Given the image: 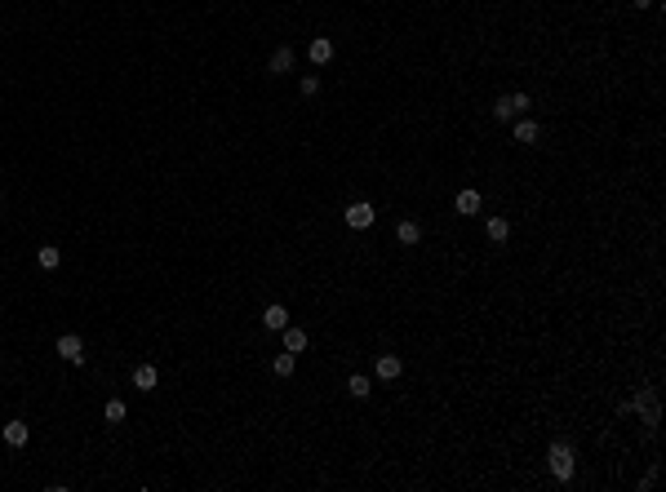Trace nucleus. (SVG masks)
I'll return each instance as SVG.
<instances>
[{
    "label": "nucleus",
    "mask_w": 666,
    "mask_h": 492,
    "mask_svg": "<svg viewBox=\"0 0 666 492\" xmlns=\"http://www.w3.org/2000/svg\"><path fill=\"white\" fill-rule=\"evenodd\" d=\"M547 466H551V475L560 479V484H569L573 479V470H578V457H573V448H569L564 439H556L547 448Z\"/></svg>",
    "instance_id": "f257e3e1"
},
{
    "label": "nucleus",
    "mask_w": 666,
    "mask_h": 492,
    "mask_svg": "<svg viewBox=\"0 0 666 492\" xmlns=\"http://www.w3.org/2000/svg\"><path fill=\"white\" fill-rule=\"evenodd\" d=\"M533 111V98L529 93H506V98L493 102V116H498V125H506V120H520Z\"/></svg>",
    "instance_id": "f03ea898"
},
{
    "label": "nucleus",
    "mask_w": 666,
    "mask_h": 492,
    "mask_svg": "<svg viewBox=\"0 0 666 492\" xmlns=\"http://www.w3.org/2000/svg\"><path fill=\"white\" fill-rule=\"evenodd\" d=\"M626 404H631V413H640L644 426H658V421H662V399H658V391H635Z\"/></svg>",
    "instance_id": "7ed1b4c3"
},
{
    "label": "nucleus",
    "mask_w": 666,
    "mask_h": 492,
    "mask_svg": "<svg viewBox=\"0 0 666 492\" xmlns=\"http://www.w3.org/2000/svg\"><path fill=\"white\" fill-rule=\"evenodd\" d=\"M346 226H351V231H369L373 226V217H378V209H373L369 200H355V204H346Z\"/></svg>",
    "instance_id": "20e7f679"
},
{
    "label": "nucleus",
    "mask_w": 666,
    "mask_h": 492,
    "mask_svg": "<svg viewBox=\"0 0 666 492\" xmlns=\"http://www.w3.org/2000/svg\"><path fill=\"white\" fill-rule=\"evenodd\" d=\"M58 355L67 359V364H84V342H80L76 333H62L58 337Z\"/></svg>",
    "instance_id": "39448f33"
},
{
    "label": "nucleus",
    "mask_w": 666,
    "mask_h": 492,
    "mask_svg": "<svg viewBox=\"0 0 666 492\" xmlns=\"http://www.w3.org/2000/svg\"><path fill=\"white\" fill-rule=\"evenodd\" d=\"M373 373H378L382 382H396V377L405 373V359H400V355H378V364H373Z\"/></svg>",
    "instance_id": "423d86ee"
},
{
    "label": "nucleus",
    "mask_w": 666,
    "mask_h": 492,
    "mask_svg": "<svg viewBox=\"0 0 666 492\" xmlns=\"http://www.w3.org/2000/svg\"><path fill=\"white\" fill-rule=\"evenodd\" d=\"M307 58H311L316 67H324V62L333 58V40H329V36H316V40L307 45Z\"/></svg>",
    "instance_id": "0eeeda50"
},
{
    "label": "nucleus",
    "mask_w": 666,
    "mask_h": 492,
    "mask_svg": "<svg viewBox=\"0 0 666 492\" xmlns=\"http://www.w3.org/2000/svg\"><path fill=\"white\" fill-rule=\"evenodd\" d=\"M280 333H285V351H289V355H302L307 346H311V337H307L302 328H294V324H285Z\"/></svg>",
    "instance_id": "6e6552de"
},
{
    "label": "nucleus",
    "mask_w": 666,
    "mask_h": 492,
    "mask_svg": "<svg viewBox=\"0 0 666 492\" xmlns=\"http://www.w3.org/2000/svg\"><path fill=\"white\" fill-rule=\"evenodd\" d=\"M285 324H289V310L280 306V302H271V306L262 310V328H271V333H280Z\"/></svg>",
    "instance_id": "1a4fd4ad"
},
{
    "label": "nucleus",
    "mask_w": 666,
    "mask_h": 492,
    "mask_svg": "<svg viewBox=\"0 0 666 492\" xmlns=\"http://www.w3.org/2000/svg\"><path fill=\"white\" fill-rule=\"evenodd\" d=\"M267 71H271V75H285V71H294V49H289V45H280V49L271 53Z\"/></svg>",
    "instance_id": "9d476101"
},
{
    "label": "nucleus",
    "mask_w": 666,
    "mask_h": 492,
    "mask_svg": "<svg viewBox=\"0 0 666 492\" xmlns=\"http://www.w3.org/2000/svg\"><path fill=\"white\" fill-rule=\"evenodd\" d=\"M134 386L138 391H156V386H160V373H156L152 364H138L134 368Z\"/></svg>",
    "instance_id": "9b49d317"
},
{
    "label": "nucleus",
    "mask_w": 666,
    "mask_h": 492,
    "mask_svg": "<svg viewBox=\"0 0 666 492\" xmlns=\"http://www.w3.org/2000/svg\"><path fill=\"white\" fill-rule=\"evenodd\" d=\"M27 439H32V430H27V421H5V443H9V448H23Z\"/></svg>",
    "instance_id": "f8f14e48"
},
{
    "label": "nucleus",
    "mask_w": 666,
    "mask_h": 492,
    "mask_svg": "<svg viewBox=\"0 0 666 492\" xmlns=\"http://www.w3.org/2000/svg\"><path fill=\"white\" fill-rule=\"evenodd\" d=\"M453 209L462 213V217L480 213V191H457V195H453Z\"/></svg>",
    "instance_id": "ddd939ff"
},
{
    "label": "nucleus",
    "mask_w": 666,
    "mask_h": 492,
    "mask_svg": "<svg viewBox=\"0 0 666 492\" xmlns=\"http://www.w3.org/2000/svg\"><path fill=\"white\" fill-rule=\"evenodd\" d=\"M484 235H489L493 244H506L511 240V222H506V217H489V222H484Z\"/></svg>",
    "instance_id": "4468645a"
},
{
    "label": "nucleus",
    "mask_w": 666,
    "mask_h": 492,
    "mask_svg": "<svg viewBox=\"0 0 666 492\" xmlns=\"http://www.w3.org/2000/svg\"><path fill=\"white\" fill-rule=\"evenodd\" d=\"M396 240L405 244V249H414V244L422 240V226H418V222H400V226H396Z\"/></svg>",
    "instance_id": "2eb2a0df"
},
{
    "label": "nucleus",
    "mask_w": 666,
    "mask_h": 492,
    "mask_svg": "<svg viewBox=\"0 0 666 492\" xmlns=\"http://www.w3.org/2000/svg\"><path fill=\"white\" fill-rule=\"evenodd\" d=\"M36 262H40L45 271H53L62 262V253H58V244H40V249H36Z\"/></svg>",
    "instance_id": "dca6fc26"
},
{
    "label": "nucleus",
    "mask_w": 666,
    "mask_h": 492,
    "mask_svg": "<svg viewBox=\"0 0 666 492\" xmlns=\"http://www.w3.org/2000/svg\"><path fill=\"white\" fill-rule=\"evenodd\" d=\"M538 134H542V129H538V120H515V142H538Z\"/></svg>",
    "instance_id": "f3484780"
},
{
    "label": "nucleus",
    "mask_w": 666,
    "mask_h": 492,
    "mask_svg": "<svg viewBox=\"0 0 666 492\" xmlns=\"http://www.w3.org/2000/svg\"><path fill=\"white\" fill-rule=\"evenodd\" d=\"M102 417H107L111 426H120V421L129 417V404H125V399H107V408H102Z\"/></svg>",
    "instance_id": "a211bd4d"
},
{
    "label": "nucleus",
    "mask_w": 666,
    "mask_h": 492,
    "mask_svg": "<svg viewBox=\"0 0 666 492\" xmlns=\"http://www.w3.org/2000/svg\"><path fill=\"white\" fill-rule=\"evenodd\" d=\"M346 391L355 395V399H369V391H373V382L364 373H351V382H346Z\"/></svg>",
    "instance_id": "6ab92c4d"
},
{
    "label": "nucleus",
    "mask_w": 666,
    "mask_h": 492,
    "mask_svg": "<svg viewBox=\"0 0 666 492\" xmlns=\"http://www.w3.org/2000/svg\"><path fill=\"white\" fill-rule=\"evenodd\" d=\"M294 364H298V359L294 355H276V359H271V373H276V377H289V373H294Z\"/></svg>",
    "instance_id": "aec40b11"
},
{
    "label": "nucleus",
    "mask_w": 666,
    "mask_h": 492,
    "mask_svg": "<svg viewBox=\"0 0 666 492\" xmlns=\"http://www.w3.org/2000/svg\"><path fill=\"white\" fill-rule=\"evenodd\" d=\"M298 89H302V98H316V93H320V75H302Z\"/></svg>",
    "instance_id": "412c9836"
}]
</instances>
